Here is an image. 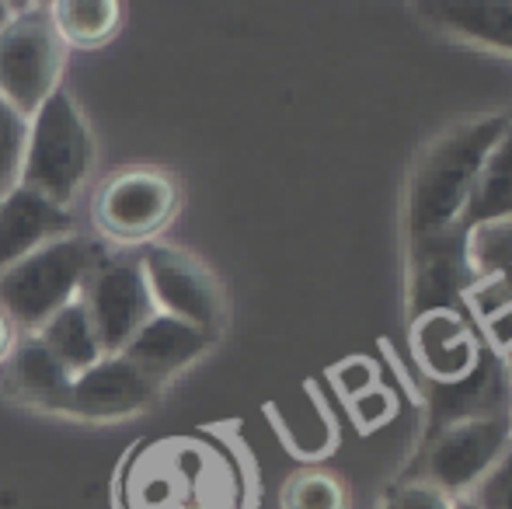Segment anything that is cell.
<instances>
[{"label":"cell","mask_w":512,"mask_h":509,"mask_svg":"<svg viewBox=\"0 0 512 509\" xmlns=\"http://www.w3.org/2000/svg\"><path fill=\"white\" fill-rule=\"evenodd\" d=\"M512 112L467 116L418 150L405 185V245L450 231L464 220L467 199Z\"/></svg>","instance_id":"obj_1"},{"label":"cell","mask_w":512,"mask_h":509,"mask_svg":"<svg viewBox=\"0 0 512 509\" xmlns=\"http://www.w3.org/2000/svg\"><path fill=\"white\" fill-rule=\"evenodd\" d=\"M91 164H95L91 126L77 109L74 95L60 84L28 119L18 185L67 210L88 182Z\"/></svg>","instance_id":"obj_2"},{"label":"cell","mask_w":512,"mask_h":509,"mask_svg":"<svg viewBox=\"0 0 512 509\" xmlns=\"http://www.w3.org/2000/svg\"><path fill=\"white\" fill-rule=\"evenodd\" d=\"M98 265V252L81 238H56L39 252L0 272V311L25 335L39 332L56 311L81 297L84 279Z\"/></svg>","instance_id":"obj_3"},{"label":"cell","mask_w":512,"mask_h":509,"mask_svg":"<svg viewBox=\"0 0 512 509\" xmlns=\"http://www.w3.org/2000/svg\"><path fill=\"white\" fill-rule=\"evenodd\" d=\"M509 447V415L453 422V426H443L439 433L418 440L415 461L405 468V478H425L446 496L467 503L474 489L492 475L495 464L509 454Z\"/></svg>","instance_id":"obj_4"},{"label":"cell","mask_w":512,"mask_h":509,"mask_svg":"<svg viewBox=\"0 0 512 509\" xmlns=\"http://www.w3.org/2000/svg\"><path fill=\"white\" fill-rule=\"evenodd\" d=\"M63 60L67 46L56 32L49 4L21 7L0 32V102L28 123L60 88Z\"/></svg>","instance_id":"obj_5"},{"label":"cell","mask_w":512,"mask_h":509,"mask_svg":"<svg viewBox=\"0 0 512 509\" xmlns=\"http://www.w3.org/2000/svg\"><path fill=\"white\" fill-rule=\"evenodd\" d=\"M182 192L164 168H126L105 178L95 196V227L108 241L140 245L175 220Z\"/></svg>","instance_id":"obj_6"},{"label":"cell","mask_w":512,"mask_h":509,"mask_svg":"<svg viewBox=\"0 0 512 509\" xmlns=\"http://www.w3.org/2000/svg\"><path fill=\"white\" fill-rule=\"evenodd\" d=\"M140 269L157 314L185 321L209 339L220 335V328L227 325V293L196 255L171 245H147Z\"/></svg>","instance_id":"obj_7"},{"label":"cell","mask_w":512,"mask_h":509,"mask_svg":"<svg viewBox=\"0 0 512 509\" xmlns=\"http://www.w3.org/2000/svg\"><path fill=\"white\" fill-rule=\"evenodd\" d=\"M478 283L464 224L408 241V321L429 311H464L467 293Z\"/></svg>","instance_id":"obj_8"},{"label":"cell","mask_w":512,"mask_h":509,"mask_svg":"<svg viewBox=\"0 0 512 509\" xmlns=\"http://www.w3.org/2000/svg\"><path fill=\"white\" fill-rule=\"evenodd\" d=\"M81 300L95 325L98 346L105 356H119L126 342L157 314L143 279L140 258H112L98 262L81 286Z\"/></svg>","instance_id":"obj_9"},{"label":"cell","mask_w":512,"mask_h":509,"mask_svg":"<svg viewBox=\"0 0 512 509\" xmlns=\"http://www.w3.org/2000/svg\"><path fill=\"white\" fill-rule=\"evenodd\" d=\"M485 342V339H481ZM512 405V381L502 367V356L495 349L481 346V356L467 377L453 384L425 381V426L422 436L439 433L443 426L467 419H492L509 415Z\"/></svg>","instance_id":"obj_10"},{"label":"cell","mask_w":512,"mask_h":509,"mask_svg":"<svg viewBox=\"0 0 512 509\" xmlns=\"http://www.w3.org/2000/svg\"><path fill=\"white\" fill-rule=\"evenodd\" d=\"M408 346L425 381L453 384L471 374L485 342L464 311H429L408 321Z\"/></svg>","instance_id":"obj_11"},{"label":"cell","mask_w":512,"mask_h":509,"mask_svg":"<svg viewBox=\"0 0 512 509\" xmlns=\"http://www.w3.org/2000/svg\"><path fill=\"white\" fill-rule=\"evenodd\" d=\"M157 398V384L147 381L133 363L122 356H102L95 367L74 377L67 394V412L81 419H122L150 408Z\"/></svg>","instance_id":"obj_12"},{"label":"cell","mask_w":512,"mask_h":509,"mask_svg":"<svg viewBox=\"0 0 512 509\" xmlns=\"http://www.w3.org/2000/svg\"><path fill=\"white\" fill-rule=\"evenodd\" d=\"M70 231H74L70 210L49 203L46 196L25 189V185H14L0 199V272L39 252L49 241L70 238Z\"/></svg>","instance_id":"obj_13"},{"label":"cell","mask_w":512,"mask_h":509,"mask_svg":"<svg viewBox=\"0 0 512 509\" xmlns=\"http://www.w3.org/2000/svg\"><path fill=\"white\" fill-rule=\"evenodd\" d=\"M209 346H213V339L199 332V328L168 318V314H154V318L126 342V349H122L119 356L126 363H133L147 381H154L161 387L168 377L182 374L189 363H196Z\"/></svg>","instance_id":"obj_14"},{"label":"cell","mask_w":512,"mask_h":509,"mask_svg":"<svg viewBox=\"0 0 512 509\" xmlns=\"http://www.w3.org/2000/svg\"><path fill=\"white\" fill-rule=\"evenodd\" d=\"M415 11L450 39L512 56V0H422Z\"/></svg>","instance_id":"obj_15"},{"label":"cell","mask_w":512,"mask_h":509,"mask_svg":"<svg viewBox=\"0 0 512 509\" xmlns=\"http://www.w3.org/2000/svg\"><path fill=\"white\" fill-rule=\"evenodd\" d=\"M4 381L18 398L32 401V405L67 412V394L74 377L67 374V367L49 353V346L35 332L14 339L11 353L4 360Z\"/></svg>","instance_id":"obj_16"},{"label":"cell","mask_w":512,"mask_h":509,"mask_svg":"<svg viewBox=\"0 0 512 509\" xmlns=\"http://www.w3.org/2000/svg\"><path fill=\"white\" fill-rule=\"evenodd\" d=\"M509 217H512V119L506 133L499 136V143L492 147L488 161L481 164V175L474 182V192L467 199V210L460 224L481 227Z\"/></svg>","instance_id":"obj_17"},{"label":"cell","mask_w":512,"mask_h":509,"mask_svg":"<svg viewBox=\"0 0 512 509\" xmlns=\"http://www.w3.org/2000/svg\"><path fill=\"white\" fill-rule=\"evenodd\" d=\"M35 335H39V339L49 346V353L67 367L70 377L84 374V370L95 367V363L105 356L102 346H98L95 325H91L88 307H84L81 297L70 300L63 311H56Z\"/></svg>","instance_id":"obj_18"},{"label":"cell","mask_w":512,"mask_h":509,"mask_svg":"<svg viewBox=\"0 0 512 509\" xmlns=\"http://www.w3.org/2000/svg\"><path fill=\"white\" fill-rule=\"evenodd\" d=\"M49 14H53L63 46L95 49L119 32L122 4L115 0H60V4H49Z\"/></svg>","instance_id":"obj_19"},{"label":"cell","mask_w":512,"mask_h":509,"mask_svg":"<svg viewBox=\"0 0 512 509\" xmlns=\"http://www.w3.org/2000/svg\"><path fill=\"white\" fill-rule=\"evenodd\" d=\"M283 509H349V496L338 475L324 468H304L297 475L286 478L283 496H279Z\"/></svg>","instance_id":"obj_20"},{"label":"cell","mask_w":512,"mask_h":509,"mask_svg":"<svg viewBox=\"0 0 512 509\" xmlns=\"http://www.w3.org/2000/svg\"><path fill=\"white\" fill-rule=\"evenodd\" d=\"M467 255H471L478 279L512 276V217L467 227Z\"/></svg>","instance_id":"obj_21"},{"label":"cell","mask_w":512,"mask_h":509,"mask_svg":"<svg viewBox=\"0 0 512 509\" xmlns=\"http://www.w3.org/2000/svg\"><path fill=\"white\" fill-rule=\"evenodd\" d=\"M25 129H28L25 119H21L7 102H0V199L18 185L21 150H25Z\"/></svg>","instance_id":"obj_22"},{"label":"cell","mask_w":512,"mask_h":509,"mask_svg":"<svg viewBox=\"0 0 512 509\" xmlns=\"http://www.w3.org/2000/svg\"><path fill=\"white\" fill-rule=\"evenodd\" d=\"M384 509H460V499L446 496L443 489H436L425 478H405L391 482V489L384 492Z\"/></svg>","instance_id":"obj_23"},{"label":"cell","mask_w":512,"mask_h":509,"mask_svg":"<svg viewBox=\"0 0 512 509\" xmlns=\"http://www.w3.org/2000/svg\"><path fill=\"white\" fill-rule=\"evenodd\" d=\"M467 503L474 509H512V447L492 468V475L474 489V496Z\"/></svg>","instance_id":"obj_24"},{"label":"cell","mask_w":512,"mask_h":509,"mask_svg":"<svg viewBox=\"0 0 512 509\" xmlns=\"http://www.w3.org/2000/svg\"><path fill=\"white\" fill-rule=\"evenodd\" d=\"M11 346H14V325L7 321V314L0 311V367H4L7 353H11Z\"/></svg>","instance_id":"obj_25"},{"label":"cell","mask_w":512,"mask_h":509,"mask_svg":"<svg viewBox=\"0 0 512 509\" xmlns=\"http://www.w3.org/2000/svg\"><path fill=\"white\" fill-rule=\"evenodd\" d=\"M14 18V7L11 4H4V0H0V32H4L7 28V21Z\"/></svg>","instance_id":"obj_26"},{"label":"cell","mask_w":512,"mask_h":509,"mask_svg":"<svg viewBox=\"0 0 512 509\" xmlns=\"http://www.w3.org/2000/svg\"><path fill=\"white\" fill-rule=\"evenodd\" d=\"M502 367H506V374H509V381H512V346L502 353Z\"/></svg>","instance_id":"obj_27"},{"label":"cell","mask_w":512,"mask_h":509,"mask_svg":"<svg viewBox=\"0 0 512 509\" xmlns=\"http://www.w3.org/2000/svg\"><path fill=\"white\" fill-rule=\"evenodd\" d=\"M460 509H474V506L471 503H460Z\"/></svg>","instance_id":"obj_28"},{"label":"cell","mask_w":512,"mask_h":509,"mask_svg":"<svg viewBox=\"0 0 512 509\" xmlns=\"http://www.w3.org/2000/svg\"><path fill=\"white\" fill-rule=\"evenodd\" d=\"M509 429H512V405H509Z\"/></svg>","instance_id":"obj_29"}]
</instances>
